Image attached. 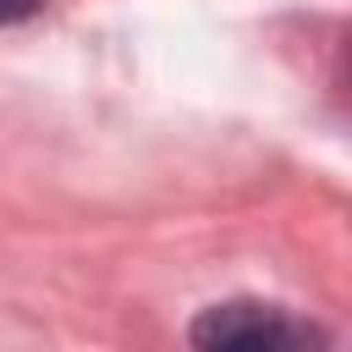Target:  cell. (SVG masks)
I'll use <instances>...</instances> for the list:
<instances>
[{"mask_svg":"<svg viewBox=\"0 0 352 352\" xmlns=\"http://www.w3.org/2000/svg\"><path fill=\"white\" fill-rule=\"evenodd\" d=\"M198 346H248V352H280V346H319L324 336L308 319H292L275 302H220L192 324Z\"/></svg>","mask_w":352,"mask_h":352,"instance_id":"obj_1","label":"cell"},{"mask_svg":"<svg viewBox=\"0 0 352 352\" xmlns=\"http://www.w3.org/2000/svg\"><path fill=\"white\" fill-rule=\"evenodd\" d=\"M38 6H44V0H6L0 11H6V22H22V16H28V11H38Z\"/></svg>","mask_w":352,"mask_h":352,"instance_id":"obj_2","label":"cell"}]
</instances>
